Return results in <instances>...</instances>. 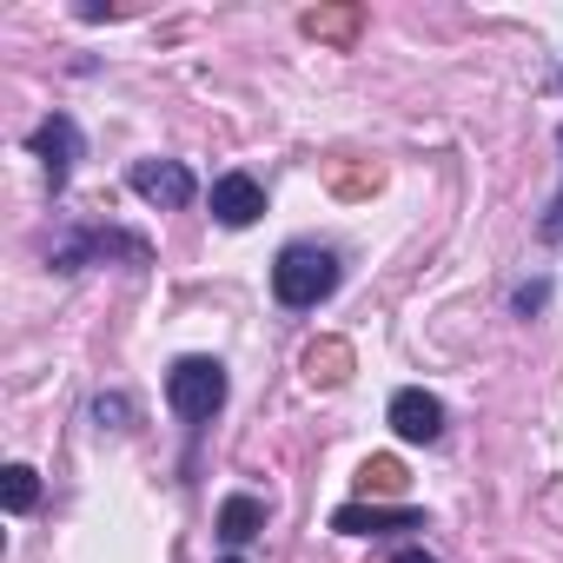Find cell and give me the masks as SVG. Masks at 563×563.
Instances as JSON below:
<instances>
[{"label":"cell","instance_id":"277c9868","mask_svg":"<svg viewBox=\"0 0 563 563\" xmlns=\"http://www.w3.org/2000/svg\"><path fill=\"white\" fill-rule=\"evenodd\" d=\"M133 192L146 199V206H166V212H179V206H192V173L179 166V159H140L133 166Z\"/></svg>","mask_w":563,"mask_h":563},{"label":"cell","instance_id":"7c38bea8","mask_svg":"<svg viewBox=\"0 0 563 563\" xmlns=\"http://www.w3.org/2000/svg\"><path fill=\"white\" fill-rule=\"evenodd\" d=\"M352 14H306V34H345Z\"/></svg>","mask_w":563,"mask_h":563},{"label":"cell","instance_id":"30bf717a","mask_svg":"<svg viewBox=\"0 0 563 563\" xmlns=\"http://www.w3.org/2000/svg\"><path fill=\"white\" fill-rule=\"evenodd\" d=\"M345 365H352V352H345V345H312V352H306V372H312V378H325V385H339V378H345Z\"/></svg>","mask_w":563,"mask_h":563},{"label":"cell","instance_id":"3957f363","mask_svg":"<svg viewBox=\"0 0 563 563\" xmlns=\"http://www.w3.org/2000/svg\"><path fill=\"white\" fill-rule=\"evenodd\" d=\"M391 431L405 438V444H438L444 438V405L431 398V391H418V385H405V391H391Z\"/></svg>","mask_w":563,"mask_h":563},{"label":"cell","instance_id":"e0dca14e","mask_svg":"<svg viewBox=\"0 0 563 563\" xmlns=\"http://www.w3.org/2000/svg\"><path fill=\"white\" fill-rule=\"evenodd\" d=\"M556 140H563V133H556Z\"/></svg>","mask_w":563,"mask_h":563},{"label":"cell","instance_id":"52a82bcc","mask_svg":"<svg viewBox=\"0 0 563 563\" xmlns=\"http://www.w3.org/2000/svg\"><path fill=\"white\" fill-rule=\"evenodd\" d=\"M424 517L418 510H385V504H339L332 510V530L345 537H378V530H418Z\"/></svg>","mask_w":563,"mask_h":563},{"label":"cell","instance_id":"9c48e42d","mask_svg":"<svg viewBox=\"0 0 563 563\" xmlns=\"http://www.w3.org/2000/svg\"><path fill=\"white\" fill-rule=\"evenodd\" d=\"M34 504H41V471H34V464H14V471H8V510L21 517V510H34Z\"/></svg>","mask_w":563,"mask_h":563},{"label":"cell","instance_id":"8992f818","mask_svg":"<svg viewBox=\"0 0 563 563\" xmlns=\"http://www.w3.org/2000/svg\"><path fill=\"white\" fill-rule=\"evenodd\" d=\"M34 153H41V166H47V179H54V192H60L67 173H74V159H80V133H74V120H67V113L41 120V126H34Z\"/></svg>","mask_w":563,"mask_h":563},{"label":"cell","instance_id":"7a4b0ae2","mask_svg":"<svg viewBox=\"0 0 563 563\" xmlns=\"http://www.w3.org/2000/svg\"><path fill=\"white\" fill-rule=\"evenodd\" d=\"M166 405L179 411V418H212L219 405H225V365L219 358H179L173 372H166Z\"/></svg>","mask_w":563,"mask_h":563},{"label":"cell","instance_id":"4fadbf2b","mask_svg":"<svg viewBox=\"0 0 563 563\" xmlns=\"http://www.w3.org/2000/svg\"><path fill=\"white\" fill-rule=\"evenodd\" d=\"M93 418H100V424H107V418L120 424V418H126V398H100V405H93Z\"/></svg>","mask_w":563,"mask_h":563},{"label":"cell","instance_id":"6da1fadb","mask_svg":"<svg viewBox=\"0 0 563 563\" xmlns=\"http://www.w3.org/2000/svg\"><path fill=\"white\" fill-rule=\"evenodd\" d=\"M332 286H339V258L325 245H286L278 265H272V292H278V306H292V312L332 299Z\"/></svg>","mask_w":563,"mask_h":563},{"label":"cell","instance_id":"5bb4252c","mask_svg":"<svg viewBox=\"0 0 563 563\" xmlns=\"http://www.w3.org/2000/svg\"><path fill=\"white\" fill-rule=\"evenodd\" d=\"M543 239H563V199L550 206V219H543Z\"/></svg>","mask_w":563,"mask_h":563},{"label":"cell","instance_id":"5b68a950","mask_svg":"<svg viewBox=\"0 0 563 563\" xmlns=\"http://www.w3.org/2000/svg\"><path fill=\"white\" fill-rule=\"evenodd\" d=\"M258 212H265V186H258L252 173H225V179H212V219H219V225L239 232V225H252Z\"/></svg>","mask_w":563,"mask_h":563},{"label":"cell","instance_id":"ba28073f","mask_svg":"<svg viewBox=\"0 0 563 563\" xmlns=\"http://www.w3.org/2000/svg\"><path fill=\"white\" fill-rule=\"evenodd\" d=\"M258 530H265V504H258V497H245V490H239V497H225V504H219V537H225L232 550H239V543H252Z\"/></svg>","mask_w":563,"mask_h":563},{"label":"cell","instance_id":"8fae6325","mask_svg":"<svg viewBox=\"0 0 563 563\" xmlns=\"http://www.w3.org/2000/svg\"><path fill=\"white\" fill-rule=\"evenodd\" d=\"M398 484H405V471H398L391 457H372V464H365V490H398Z\"/></svg>","mask_w":563,"mask_h":563},{"label":"cell","instance_id":"2e32d148","mask_svg":"<svg viewBox=\"0 0 563 563\" xmlns=\"http://www.w3.org/2000/svg\"><path fill=\"white\" fill-rule=\"evenodd\" d=\"M225 563H245V556H225Z\"/></svg>","mask_w":563,"mask_h":563},{"label":"cell","instance_id":"9a60e30c","mask_svg":"<svg viewBox=\"0 0 563 563\" xmlns=\"http://www.w3.org/2000/svg\"><path fill=\"white\" fill-rule=\"evenodd\" d=\"M391 563H431V556H424V550H398Z\"/></svg>","mask_w":563,"mask_h":563}]
</instances>
